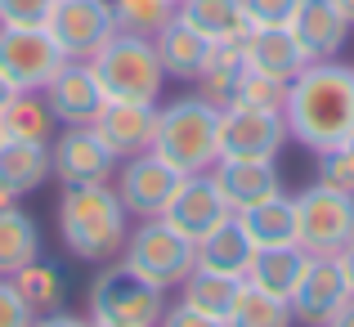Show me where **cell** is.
Here are the masks:
<instances>
[{"mask_svg":"<svg viewBox=\"0 0 354 327\" xmlns=\"http://www.w3.org/2000/svg\"><path fill=\"white\" fill-rule=\"evenodd\" d=\"M242 229L251 233L256 247H292L296 242V198L287 193H274V198L256 202L251 211H242ZM301 247V242H296Z\"/></svg>","mask_w":354,"mask_h":327,"instance_id":"25","label":"cell"},{"mask_svg":"<svg viewBox=\"0 0 354 327\" xmlns=\"http://www.w3.org/2000/svg\"><path fill=\"white\" fill-rule=\"evenodd\" d=\"M175 5H180V0H175Z\"/></svg>","mask_w":354,"mask_h":327,"instance_id":"47","label":"cell"},{"mask_svg":"<svg viewBox=\"0 0 354 327\" xmlns=\"http://www.w3.org/2000/svg\"><path fill=\"white\" fill-rule=\"evenodd\" d=\"M337 260H341V269H346V283H350V296H354V242H350L346 251H341Z\"/></svg>","mask_w":354,"mask_h":327,"instance_id":"41","label":"cell"},{"mask_svg":"<svg viewBox=\"0 0 354 327\" xmlns=\"http://www.w3.org/2000/svg\"><path fill=\"white\" fill-rule=\"evenodd\" d=\"M242 5H247L251 27H287L301 0H242Z\"/></svg>","mask_w":354,"mask_h":327,"instance_id":"37","label":"cell"},{"mask_svg":"<svg viewBox=\"0 0 354 327\" xmlns=\"http://www.w3.org/2000/svg\"><path fill=\"white\" fill-rule=\"evenodd\" d=\"M207 175L216 180L220 198L229 202L234 216L251 211L256 202L274 198V193H283V175H278L274 157H220Z\"/></svg>","mask_w":354,"mask_h":327,"instance_id":"16","label":"cell"},{"mask_svg":"<svg viewBox=\"0 0 354 327\" xmlns=\"http://www.w3.org/2000/svg\"><path fill=\"white\" fill-rule=\"evenodd\" d=\"M90 68H95L99 86L108 99H144L157 104L162 95V59L153 50V36H135V32H113L95 54H90Z\"/></svg>","mask_w":354,"mask_h":327,"instance_id":"4","label":"cell"},{"mask_svg":"<svg viewBox=\"0 0 354 327\" xmlns=\"http://www.w3.org/2000/svg\"><path fill=\"white\" fill-rule=\"evenodd\" d=\"M50 36L68 59H90L108 36L117 32L113 0H54L50 9Z\"/></svg>","mask_w":354,"mask_h":327,"instance_id":"12","label":"cell"},{"mask_svg":"<svg viewBox=\"0 0 354 327\" xmlns=\"http://www.w3.org/2000/svg\"><path fill=\"white\" fill-rule=\"evenodd\" d=\"M41 95H45V104H50L59 126H90V121L99 117V108L108 104V95H104V86H99L90 59H68Z\"/></svg>","mask_w":354,"mask_h":327,"instance_id":"13","label":"cell"},{"mask_svg":"<svg viewBox=\"0 0 354 327\" xmlns=\"http://www.w3.org/2000/svg\"><path fill=\"white\" fill-rule=\"evenodd\" d=\"M32 327H95V323L81 319V314H68V310H50V314H36Z\"/></svg>","mask_w":354,"mask_h":327,"instance_id":"39","label":"cell"},{"mask_svg":"<svg viewBox=\"0 0 354 327\" xmlns=\"http://www.w3.org/2000/svg\"><path fill=\"white\" fill-rule=\"evenodd\" d=\"M296 242L310 256H341L354 242V198L328 184H310L296 198Z\"/></svg>","mask_w":354,"mask_h":327,"instance_id":"7","label":"cell"},{"mask_svg":"<svg viewBox=\"0 0 354 327\" xmlns=\"http://www.w3.org/2000/svg\"><path fill=\"white\" fill-rule=\"evenodd\" d=\"M229 104H247V108H269V112H283L287 104V81H274L265 72H242L238 90L229 95Z\"/></svg>","mask_w":354,"mask_h":327,"instance_id":"33","label":"cell"},{"mask_svg":"<svg viewBox=\"0 0 354 327\" xmlns=\"http://www.w3.org/2000/svg\"><path fill=\"white\" fill-rule=\"evenodd\" d=\"M175 14L198 27L211 45L247 41V32H251V18H247V5H242V0H180Z\"/></svg>","mask_w":354,"mask_h":327,"instance_id":"24","label":"cell"},{"mask_svg":"<svg viewBox=\"0 0 354 327\" xmlns=\"http://www.w3.org/2000/svg\"><path fill=\"white\" fill-rule=\"evenodd\" d=\"M319 184H328V189L337 193H350L354 198V139H346V144L328 148V153H319Z\"/></svg>","mask_w":354,"mask_h":327,"instance_id":"34","label":"cell"},{"mask_svg":"<svg viewBox=\"0 0 354 327\" xmlns=\"http://www.w3.org/2000/svg\"><path fill=\"white\" fill-rule=\"evenodd\" d=\"M225 327H292V305L260 292V287H251V283H242Z\"/></svg>","mask_w":354,"mask_h":327,"instance_id":"31","label":"cell"},{"mask_svg":"<svg viewBox=\"0 0 354 327\" xmlns=\"http://www.w3.org/2000/svg\"><path fill=\"white\" fill-rule=\"evenodd\" d=\"M157 327H225V319H211V314H202V310H193V305H166V314H162V323Z\"/></svg>","mask_w":354,"mask_h":327,"instance_id":"38","label":"cell"},{"mask_svg":"<svg viewBox=\"0 0 354 327\" xmlns=\"http://www.w3.org/2000/svg\"><path fill=\"white\" fill-rule=\"evenodd\" d=\"M50 171L63 189H72V184H104V180H113L117 157L95 135V126H63L50 144Z\"/></svg>","mask_w":354,"mask_h":327,"instance_id":"11","label":"cell"},{"mask_svg":"<svg viewBox=\"0 0 354 327\" xmlns=\"http://www.w3.org/2000/svg\"><path fill=\"white\" fill-rule=\"evenodd\" d=\"M175 9H180L175 0H113L117 32H135V36H157L175 18Z\"/></svg>","mask_w":354,"mask_h":327,"instance_id":"32","label":"cell"},{"mask_svg":"<svg viewBox=\"0 0 354 327\" xmlns=\"http://www.w3.org/2000/svg\"><path fill=\"white\" fill-rule=\"evenodd\" d=\"M54 0H0V27H45Z\"/></svg>","mask_w":354,"mask_h":327,"instance_id":"35","label":"cell"},{"mask_svg":"<svg viewBox=\"0 0 354 327\" xmlns=\"http://www.w3.org/2000/svg\"><path fill=\"white\" fill-rule=\"evenodd\" d=\"M242 72H247V54H242V41H220L211 45V59L207 68H202L198 86L207 99H216V104H229V95L238 90Z\"/></svg>","mask_w":354,"mask_h":327,"instance_id":"30","label":"cell"},{"mask_svg":"<svg viewBox=\"0 0 354 327\" xmlns=\"http://www.w3.org/2000/svg\"><path fill=\"white\" fill-rule=\"evenodd\" d=\"M305 265H310V251L305 247H256V256H251V269L242 283L260 287V292L278 296V301H292L296 283H301Z\"/></svg>","mask_w":354,"mask_h":327,"instance_id":"22","label":"cell"},{"mask_svg":"<svg viewBox=\"0 0 354 327\" xmlns=\"http://www.w3.org/2000/svg\"><path fill=\"white\" fill-rule=\"evenodd\" d=\"M242 54H247L251 72H265V77L287 81V86H292V77H301L314 63L301 50V41L292 36V27H251L247 41H242Z\"/></svg>","mask_w":354,"mask_h":327,"instance_id":"18","label":"cell"},{"mask_svg":"<svg viewBox=\"0 0 354 327\" xmlns=\"http://www.w3.org/2000/svg\"><path fill=\"white\" fill-rule=\"evenodd\" d=\"M0 126H5V139H27V144H50L54 139V112L45 104L41 90H18L5 108H0Z\"/></svg>","mask_w":354,"mask_h":327,"instance_id":"26","label":"cell"},{"mask_svg":"<svg viewBox=\"0 0 354 327\" xmlns=\"http://www.w3.org/2000/svg\"><path fill=\"white\" fill-rule=\"evenodd\" d=\"M121 260H126L139 278H148V283H157L166 292V287H180L184 278L193 274V265H198V242L175 233L162 216L139 220V229L126 233Z\"/></svg>","mask_w":354,"mask_h":327,"instance_id":"6","label":"cell"},{"mask_svg":"<svg viewBox=\"0 0 354 327\" xmlns=\"http://www.w3.org/2000/svg\"><path fill=\"white\" fill-rule=\"evenodd\" d=\"M90 126H95V135L108 144V153H113L117 162H126V157H139V153L153 148L157 104H144V99H108Z\"/></svg>","mask_w":354,"mask_h":327,"instance_id":"15","label":"cell"},{"mask_svg":"<svg viewBox=\"0 0 354 327\" xmlns=\"http://www.w3.org/2000/svg\"><path fill=\"white\" fill-rule=\"evenodd\" d=\"M287 27H292V36L301 41V50L310 54V59H332V54H341V45H346V36H350V18L341 14L337 0H301L296 14L287 18Z\"/></svg>","mask_w":354,"mask_h":327,"instance_id":"19","label":"cell"},{"mask_svg":"<svg viewBox=\"0 0 354 327\" xmlns=\"http://www.w3.org/2000/svg\"><path fill=\"white\" fill-rule=\"evenodd\" d=\"M153 50H157V59H162V72L175 77V81H198L202 68H207V59H211V41L193 23H184L180 14L153 36Z\"/></svg>","mask_w":354,"mask_h":327,"instance_id":"20","label":"cell"},{"mask_svg":"<svg viewBox=\"0 0 354 327\" xmlns=\"http://www.w3.org/2000/svg\"><path fill=\"white\" fill-rule=\"evenodd\" d=\"M337 5H341V14L350 18V27H354V0H337Z\"/></svg>","mask_w":354,"mask_h":327,"instance_id":"43","label":"cell"},{"mask_svg":"<svg viewBox=\"0 0 354 327\" xmlns=\"http://www.w3.org/2000/svg\"><path fill=\"white\" fill-rule=\"evenodd\" d=\"M126 207H121L113 184H72L59 202V233L63 247L86 265H108L126 247Z\"/></svg>","mask_w":354,"mask_h":327,"instance_id":"2","label":"cell"},{"mask_svg":"<svg viewBox=\"0 0 354 327\" xmlns=\"http://www.w3.org/2000/svg\"><path fill=\"white\" fill-rule=\"evenodd\" d=\"M36 310L18 296V287L9 278H0V327H32Z\"/></svg>","mask_w":354,"mask_h":327,"instance_id":"36","label":"cell"},{"mask_svg":"<svg viewBox=\"0 0 354 327\" xmlns=\"http://www.w3.org/2000/svg\"><path fill=\"white\" fill-rule=\"evenodd\" d=\"M9 202H14V198H5V193H0V211H5V207H9Z\"/></svg>","mask_w":354,"mask_h":327,"instance_id":"45","label":"cell"},{"mask_svg":"<svg viewBox=\"0 0 354 327\" xmlns=\"http://www.w3.org/2000/svg\"><path fill=\"white\" fill-rule=\"evenodd\" d=\"M180 287H184V305L211 314V319H229V310H234V301L242 292V278H229V274H216V269L193 265V274L184 278Z\"/></svg>","mask_w":354,"mask_h":327,"instance_id":"28","label":"cell"},{"mask_svg":"<svg viewBox=\"0 0 354 327\" xmlns=\"http://www.w3.org/2000/svg\"><path fill=\"white\" fill-rule=\"evenodd\" d=\"M90 323H95V319H90ZM95 327H126V323H95Z\"/></svg>","mask_w":354,"mask_h":327,"instance_id":"44","label":"cell"},{"mask_svg":"<svg viewBox=\"0 0 354 327\" xmlns=\"http://www.w3.org/2000/svg\"><path fill=\"white\" fill-rule=\"evenodd\" d=\"M36 256H41V229L23 207L9 202L0 211V278H9L14 269H23Z\"/></svg>","mask_w":354,"mask_h":327,"instance_id":"27","label":"cell"},{"mask_svg":"<svg viewBox=\"0 0 354 327\" xmlns=\"http://www.w3.org/2000/svg\"><path fill=\"white\" fill-rule=\"evenodd\" d=\"M229 216H234V211H229V202L220 198L216 180H211L207 171H202V175H184V184L175 189V198L166 202V211H162V220L171 224L175 233L193 238V242H202L211 229H220Z\"/></svg>","mask_w":354,"mask_h":327,"instance_id":"14","label":"cell"},{"mask_svg":"<svg viewBox=\"0 0 354 327\" xmlns=\"http://www.w3.org/2000/svg\"><path fill=\"white\" fill-rule=\"evenodd\" d=\"M50 144H27V139H5L0 144V193L5 198H27L50 180Z\"/></svg>","mask_w":354,"mask_h":327,"instance_id":"21","label":"cell"},{"mask_svg":"<svg viewBox=\"0 0 354 327\" xmlns=\"http://www.w3.org/2000/svg\"><path fill=\"white\" fill-rule=\"evenodd\" d=\"M68 63L50 27H0V72L14 90H45Z\"/></svg>","mask_w":354,"mask_h":327,"instance_id":"8","label":"cell"},{"mask_svg":"<svg viewBox=\"0 0 354 327\" xmlns=\"http://www.w3.org/2000/svg\"><path fill=\"white\" fill-rule=\"evenodd\" d=\"M283 121L287 135L314 153H328V148L354 139V68L314 59L287 86Z\"/></svg>","mask_w":354,"mask_h":327,"instance_id":"1","label":"cell"},{"mask_svg":"<svg viewBox=\"0 0 354 327\" xmlns=\"http://www.w3.org/2000/svg\"><path fill=\"white\" fill-rule=\"evenodd\" d=\"M323 327H354V296H350V301H346V305H341V310H337V314H332V319H328V323H323Z\"/></svg>","mask_w":354,"mask_h":327,"instance_id":"40","label":"cell"},{"mask_svg":"<svg viewBox=\"0 0 354 327\" xmlns=\"http://www.w3.org/2000/svg\"><path fill=\"white\" fill-rule=\"evenodd\" d=\"M251 256H256V242H251V233L242 229L238 216H229L220 229H211L198 242V265L216 269V274H229V278H247Z\"/></svg>","mask_w":354,"mask_h":327,"instance_id":"23","label":"cell"},{"mask_svg":"<svg viewBox=\"0 0 354 327\" xmlns=\"http://www.w3.org/2000/svg\"><path fill=\"white\" fill-rule=\"evenodd\" d=\"M166 314V292L139 278L126 260H108L90 283V319L95 323H126V327H157Z\"/></svg>","mask_w":354,"mask_h":327,"instance_id":"5","label":"cell"},{"mask_svg":"<svg viewBox=\"0 0 354 327\" xmlns=\"http://www.w3.org/2000/svg\"><path fill=\"white\" fill-rule=\"evenodd\" d=\"M14 95H18V90L9 86V77H5V72H0V108H5V104H9V99H14Z\"/></svg>","mask_w":354,"mask_h":327,"instance_id":"42","label":"cell"},{"mask_svg":"<svg viewBox=\"0 0 354 327\" xmlns=\"http://www.w3.org/2000/svg\"><path fill=\"white\" fill-rule=\"evenodd\" d=\"M346 301H350V283H346L341 260L337 256H310V265H305V274H301V283H296L287 305H292V319L323 327Z\"/></svg>","mask_w":354,"mask_h":327,"instance_id":"17","label":"cell"},{"mask_svg":"<svg viewBox=\"0 0 354 327\" xmlns=\"http://www.w3.org/2000/svg\"><path fill=\"white\" fill-rule=\"evenodd\" d=\"M9 283L18 287V296H23L27 305H32L36 314H50V310H63V296H68V283H63L59 265H50V260H27L23 269H14L9 274Z\"/></svg>","mask_w":354,"mask_h":327,"instance_id":"29","label":"cell"},{"mask_svg":"<svg viewBox=\"0 0 354 327\" xmlns=\"http://www.w3.org/2000/svg\"><path fill=\"white\" fill-rule=\"evenodd\" d=\"M153 153L166 157L175 171L202 175L220 162V104L207 95H184L157 108Z\"/></svg>","mask_w":354,"mask_h":327,"instance_id":"3","label":"cell"},{"mask_svg":"<svg viewBox=\"0 0 354 327\" xmlns=\"http://www.w3.org/2000/svg\"><path fill=\"white\" fill-rule=\"evenodd\" d=\"M287 139L283 112L220 104V157H278Z\"/></svg>","mask_w":354,"mask_h":327,"instance_id":"10","label":"cell"},{"mask_svg":"<svg viewBox=\"0 0 354 327\" xmlns=\"http://www.w3.org/2000/svg\"><path fill=\"white\" fill-rule=\"evenodd\" d=\"M184 184V171H175L166 157H157L153 148L139 157L117 162V198L126 207V216L135 220H157L166 211V202L175 198V189Z\"/></svg>","mask_w":354,"mask_h":327,"instance_id":"9","label":"cell"},{"mask_svg":"<svg viewBox=\"0 0 354 327\" xmlns=\"http://www.w3.org/2000/svg\"><path fill=\"white\" fill-rule=\"evenodd\" d=\"M0 144H5V126H0Z\"/></svg>","mask_w":354,"mask_h":327,"instance_id":"46","label":"cell"}]
</instances>
